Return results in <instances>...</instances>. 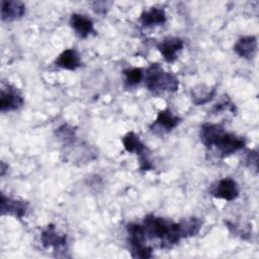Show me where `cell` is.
Returning a JSON list of instances; mask_svg holds the SVG:
<instances>
[{
  "label": "cell",
  "mask_w": 259,
  "mask_h": 259,
  "mask_svg": "<svg viewBox=\"0 0 259 259\" xmlns=\"http://www.w3.org/2000/svg\"><path fill=\"white\" fill-rule=\"evenodd\" d=\"M179 121L180 118L177 115L173 114L169 108H166L158 113L157 118L155 120V124L165 128L166 131H171L172 128L176 127Z\"/></svg>",
  "instance_id": "cell-18"
},
{
  "label": "cell",
  "mask_w": 259,
  "mask_h": 259,
  "mask_svg": "<svg viewBox=\"0 0 259 259\" xmlns=\"http://www.w3.org/2000/svg\"><path fill=\"white\" fill-rule=\"evenodd\" d=\"M122 144L125 151H127L128 153H137V155L139 156L147 154L146 146L142 143L139 137L133 132L126 134L122 138Z\"/></svg>",
  "instance_id": "cell-17"
},
{
  "label": "cell",
  "mask_w": 259,
  "mask_h": 259,
  "mask_svg": "<svg viewBox=\"0 0 259 259\" xmlns=\"http://www.w3.org/2000/svg\"><path fill=\"white\" fill-rule=\"evenodd\" d=\"M27 203L20 200L11 199L4 194L1 195L0 209L2 214H12L18 219H21L26 211Z\"/></svg>",
  "instance_id": "cell-8"
},
{
  "label": "cell",
  "mask_w": 259,
  "mask_h": 259,
  "mask_svg": "<svg viewBox=\"0 0 259 259\" xmlns=\"http://www.w3.org/2000/svg\"><path fill=\"white\" fill-rule=\"evenodd\" d=\"M22 104H23V98L14 88H11L10 86H8L7 88L1 89L0 110L2 112L17 109Z\"/></svg>",
  "instance_id": "cell-6"
},
{
  "label": "cell",
  "mask_w": 259,
  "mask_h": 259,
  "mask_svg": "<svg viewBox=\"0 0 259 259\" xmlns=\"http://www.w3.org/2000/svg\"><path fill=\"white\" fill-rule=\"evenodd\" d=\"M212 195L218 198H223L232 201L239 195V187L237 182L232 178H224L219 181L214 189L211 191Z\"/></svg>",
  "instance_id": "cell-5"
},
{
  "label": "cell",
  "mask_w": 259,
  "mask_h": 259,
  "mask_svg": "<svg viewBox=\"0 0 259 259\" xmlns=\"http://www.w3.org/2000/svg\"><path fill=\"white\" fill-rule=\"evenodd\" d=\"M140 21L144 26H152V25H160L165 23L166 14L165 11L161 8L152 7L150 10H147L142 13L140 17Z\"/></svg>",
  "instance_id": "cell-15"
},
{
  "label": "cell",
  "mask_w": 259,
  "mask_h": 259,
  "mask_svg": "<svg viewBox=\"0 0 259 259\" xmlns=\"http://www.w3.org/2000/svg\"><path fill=\"white\" fill-rule=\"evenodd\" d=\"M55 64L66 70H76L81 65L80 57L78 53L73 49H67L60 54V56L55 61Z\"/></svg>",
  "instance_id": "cell-13"
},
{
  "label": "cell",
  "mask_w": 259,
  "mask_h": 259,
  "mask_svg": "<svg viewBox=\"0 0 259 259\" xmlns=\"http://www.w3.org/2000/svg\"><path fill=\"white\" fill-rule=\"evenodd\" d=\"M178 225L182 238H186L195 236L199 232L201 227V221L197 218H190L181 221L180 223H178Z\"/></svg>",
  "instance_id": "cell-19"
},
{
  "label": "cell",
  "mask_w": 259,
  "mask_h": 259,
  "mask_svg": "<svg viewBox=\"0 0 259 259\" xmlns=\"http://www.w3.org/2000/svg\"><path fill=\"white\" fill-rule=\"evenodd\" d=\"M70 24L80 37H86L93 31V22L82 14L74 13L71 15Z\"/></svg>",
  "instance_id": "cell-11"
},
{
  "label": "cell",
  "mask_w": 259,
  "mask_h": 259,
  "mask_svg": "<svg viewBox=\"0 0 259 259\" xmlns=\"http://www.w3.org/2000/svg\"><path fill=\"white\" fill-rule=\"evenodd\" d=\"M123 74L125 76V84L130 87L139 84L144 77L143 69L141 68L126 69L123 71Z\"/></svg>",
  "instance_id": "cell-20"
},
{
  "label": "cell",
  "mask_w": 259,
  "mask_h": 259,
  "mask_svg": "<svg viewBox=\"0 0 259 259\" xmlns=\"http://www.w3.org/2000/svg\"><path fill=\"white\" fill-rule=\"evenodd\" d=\"M25 13V5L21 1L2 0L1 18L2 20H13L20 18Z\"/></svg>",
  "instance_id": "cell-9"
},
{
  "label": "cell",
  "mask_w": 259,
  "mask_h": 259,
  "mask_svg": "<svg viewBox=\"0 0 259 259\" xmlns=\"http://www.w3.org/2000/svg\"><path fill=\"white\" fill-rule=\"evenodd\" d=\"M126 231L132 247V256L135 258H151L152 249L145 245L146 233L144 227L139 224H128Z\"/></svg>",
  "instance_id": "cell-3"
},
{
  "label": "cell",
  "mask_w": 259,
  "mask_h": 259,
  "mask_svg": "<svg viewBox=\"0 0 259 259\" xmlns=\"http://www.w3.org/2000/svg\"><path fill=\"white\" fill-rule=\"evenodd\" d=\"M40 241L45 248L54 247L56 249V248L66 245L67 238L65 235H62V236L59 235L56 232L54 226L50 225L47 227L46 230L42 231L41 236H40Z\"/></svg>",
  "instance_id": "cell-14"
},
{
  "label": "cell",
  "mask_w": 259,
  "mask_h": 259,
  "mask_svg": "<svg viewBox=\"0 0 259 259\" xmlns=\"http://www.w3.org/2000/svg\"><path fill=\"white\" fill-rule=\"evenodd\" d=\"M215 94V89L212 87L206 86L204 84H200L192 88L191 90V98L194 104L200 105L208 102L212 99Z\"/></svg>",
  "instance_id": "cell-16"
},
{
  "label": "cell",
  "mask_w": 259,
  "mask_h": 259,
  "mask_svg": "<svg viewBox=\"0 0 259 259\" xmlns=\"http://www.w3.org/2000/svg\"><path fill=\"white\" fill-rule=\"evenodd\" d=\"M257 50V38L255 36H243L234 46V51L242 58L251 59Z\"/></svg>",
  "instance_id": "cell-12"
},
{
  "label": "cell",
  "mask_w": 259,
  "mask_h": 259,
  "mask_svg": "<svg viewBox=\"0 0 259 259\" xmlns=\"http://www.w3.org/2000/svg\"><path fill=\"white\" fill-rule=\"evenodd\" d=\"M159 52L167 63H172L176 60L177 52L183 48V41L179 37H167L157 46Z\"/></svg>",
  "instance_id": "cell-7"
},
{
  "label": "cell",
  "mask_w": 259,
  "mask_h": 259,
  "mask_svg": "<svg viewBox=\"0 0 259 259\" xmlns=\"http://www.w3.org/2000/svg\"><path fill=\"white\" fill-rule=\"evenodd\" d=\"M246 142L245 139L242 137H238L233 134L224 133L220 139L217 141L214 146L219 149L220 153L223 156H229L241 149L244 148Z\"/></svg>",
  "instance_id": "cell-4"
},
{
  "label": "cell",
  "mask_w": 259,
  "mask_h": 259,
  "mask_svg": "<svg viewBox=\"0 0 259 259\" xmlns=\"http://www.w3.org/2000/svg\"><path fill=\"white\" fill-rule=\"evenodd\" d=\"M143 227L146 236L161 240V247L163 248H171L182 239L179 225L163 218L149 214L145 218Z\"/></svg>",
  "instance_id": "cell-1"
},
{
  "label": "cell",
  "mask_w": 259,
  "mask_h": 259,
  "mask_svg": "<svg viewBox=\"0 0 259 259\" xmlns=\"http://www.w3.org/2000/svg\"><path fill=\"white\" fill-rule=\"evenodd\" d=\"M225 133V128L218 123H204L200 128L201 143L209 148L213 146L220 137Z\"/></svg>",
  "instance_id": "cell-10"
},
{
  "label": "cell",
  "mask_w": 259,
  "mask_h": 259,
  "mask_svg": "<svg viewBox=\"0 0 259 259\" xmlns=\"http://www.w3.org/2000/svg\"><path fill=\"white\" fill-rule=\"evenodd\" d=\"M145 84L147 88L153 92H175L178 89L179 81L172 73L165 72L159 64H152L146 72Z\"/></svg>",
  "instance_id": "cell-2"
}]
</instances>
